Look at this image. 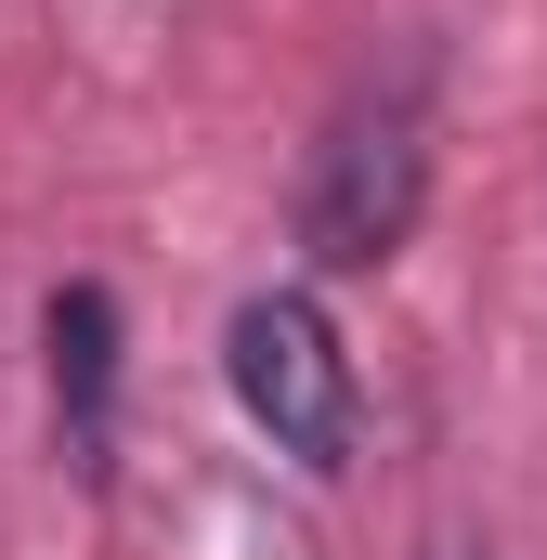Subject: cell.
<instances>
[{
	"mask_svg": "<svg viewBox=\"0 0 547 560\" xmlns=\"http://www.w3.org/2000/svg\"><path fill=\"white\" fill-rule=\"evenodd\" d=\"M39 339H53V418H66V456L105 469V443H118V300H105V287H53Z\"/></svg>",
	"mask_w": 547,
	"mask_h": 560,
	"instance_id": "cell-3",
	"label": "cell"
},
{
	"mask_svg": "<svg viewBox=\"0 0 547 560\" xmlns=\"http://www.w3.org/2000/svg\"><path fill=\"white\" fill-rule=\"evenodd\" d=\"M222 378H235V405H248V430H261L274 456L352 469V443H365V378H352V339H339V313H326L313 287H248V300H235Z\"/></svg>",
	"mask_w": 547,
	"mask_h": 560,
	"instance_id": "cell-2",
	"label": "cell"
},
{
	"mask_svg": "<svg viewBox=\"0 0 547 560\" xmlns=\"http://www.w3.org/2000/svg\"><path fill=\"white\" fill-rule=\"evenodd\" d=\"M417 209H430V66H392L313 143V170H300V248L326 275H379L417 235Z\"/></svg>",
	"mask_w": 547,
	"mask_h": 560,
	"instance_id": "cell-1",
	"label": "cell"
},
{
	"mask_svg": "<svg viewBox=\"0 0 547 560\" xmlns=\"http://www.w3.org/2000/svg\"><path fill=\"white\" fill-rule=\"evenodd\" d=\"M430 560H496V548H469V535H443V548H430Z\"/></svg>",
	"mask_w": 547,
	"mask_h": 560,
	"instance_id": "cell-4",
	"label": "cell"
}]
</instances>
